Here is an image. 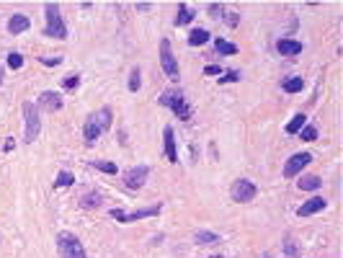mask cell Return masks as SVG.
<instances>
[{
    "mask_svg": "<svg viewBox=\"0 0 343 258\" xmlns=\"http://www.w3.org/2000/svg\"><path fill=\"white\" fill-rule=\"evenodd\" d=\"M276 49L284 57H297V54L302 52V41H297V39H279L276 41Z\"/></svg>",
    "mask_w": 343,
    "mask_h": 258,
    "instance_id": "obj_12",
    "label": "cell"
},
{
    "mask_svg": "<svg viewBox=\"0 0 343 258\" xmlns=\"http://www.w3.org/2000/svg\"><path fill=\"white\" fill-rule=\"evenodd\" d=\"M160 106H168V109L181 119V121H188L191 119V106H188V101L183 98V93L178 88H173V90H166V93L160 96V101H158Z\"/></svg>",
    "mask_w": 343,
    "mask_h": 258,
    "instance_id": "obj_1",
    "label": "cell"
},
{
    "mask_svg": "<svg viewBox=\"0 0 343 258\" xmlns=\"http://www.w3.org/2000/svg\"><path fill=\"white\" fill-rule=\"evenodd\" d=\"M91 165H93L96 171L109 173V176H116V171H119V165H116V163H109V160H93Z\"/></svg>",
    "mask_w": 343,
    "mask_h": 258,
    "instance_id": "obj_23",
    "label": "cell"
},
{
    "mask_svg": "<svg viewBox=\"0 0 343 258\" xmlns=\"http://www.w3.org/2000/svg\"><path fill=\"white\" fill-rule=\"evenodd\" d=\"M237 18H240V16H235V13H230V16H227V23H230V26H237Z\"/></svg>",
    "mask_w": 343,
    "mask_h": 258,
    "instance_id": "obj_36",
    "label": "cell"
},
{
    "mask_svg": "<svg viewBox=\"0 0 343 258\" xmlns=\"http://www.w3.org/2000/svg\"><path fill=\"white\" fill-rule=\"evenodd\" d=\"M140 85H142V80H140V67H132V72H129V90L134 93V90H140Z\"/></svg>",
    "mask_w": 343,
    "mask_h": 258,
    "instance_id": "obj_26",
    "label": "cell"
},
{
    "mask_svg": "<svg viewBox=\"0 0 343 258\" xmlns=\"http://www.w3.org/2000/svg\"><path fill=\"white\" fill-rule=\"evenodd\" d=\"M147 176H150V168H147V165H134V168H129V171H127L124 184H127V189H129V191H137V189H142V186H145Z\"/></svg>",
    "mask_w": 343,
    "mask_h": 258,
    "instance_id": "obj_8",
    "label": "cell"
},
{
    "mask_svg": "<svg viewBox=\"0 0 343 258\" xmlns=\"http://www.w3.org/2000/svg\"><path fill=\"white\" fill-rule=\"evenodd\" d=\"M302 127H307V116H305V114H297L289 124H287V132H289V134H300Z\"/></svg>",
    "mask_w": 343,
    "mask_h": 258,
    "instance_id": "obj_22",
    "label": "cell"
},
{
    "mask_svg": "<svg viewBox=\"0 0 343 258\" xmlns=\"http://www.w3.org/2000/svg\"><path fill=\"white\" fill-rule=\"evenodd\" d=\"M328 207V202L323 199V196H312L310 202H305L300 209H297V215L300 217H310V215H318V212H323Z\"/></svg>",
    "mask_w": 343,
    "mask_h": 258,
    "instance_id": "obj_10",
    "label": "cell"
},
{
    "mask_svg": "<svg viewBox=\"0 0 343 258\" xmlns=\"http://www.w3.org/2000/svg\"><path fill=\"white\" fill-rule=\"evenodd\" d=\"M209 258H222V256H219V253H214V256H209Z\"/></svg>",
    "mask_w": 343,
    "mask_h": 258,
    "instance_id": "obj_38",
    "label": "cell"
},
{
    "mask_svg": "<svg viewBox=\"0 0 343 258\" xmlns=\"http://www.w3.org/2000/svg\"><path fill=\"white\" fill-rule=\"evenodd\" d=\"M163 137H166V158H168L171 163H178V150H175V137H173V129H171V127H166Z\"/></svg>",
    "mask_w": 343,
    "mask_h": 258,
    "instance_id": "obj_15",
    "label": "cell"
},
{
    "mask_svg": "<svg viewBox=\"0 0 343 258\" xmlns=\"http://www.w3.org/2000/svg\"><path fill=\"white\" fill-rule=\"evenodd\" d=\"M297 253V248H294V243H287V258H292Z\"/></svg>",
    "mask_w": 343,
    "mask_h": 258,
    "instance_id": "obj_35",
    "label": "cell"
},
{
    "mask_svg": "<svg viewBox=\"0 0 343 258\" xmlns=\"http://www.w3.org/2000/svg\"><path fill=\"white\" fill-rule=\"evenodd\" d=\"M13 145H16V142H13V140H5V147H3V150H5V153H8V150H13Z\"/></svg>",
    "mask_w": 343,
    "mask_h": 258,
    "instance_id": "obj_37",
    "label": "cell"
},
{
    "mask_svg": "<svg viewBox=\"0 0 343 258\" xmlns=\"http://www.w3.org/2000/svg\"><path fill=\"white\" fill-rule=\"evenodd\" d=\"M0 83H3V70H0Z\"/></svg>",
    "mask_w": 343,
    "mask_h": 258,
    "instance_id": "obj_39",
    "label": "cell"
},
{
    "mask_svg": "<svg viewBox=\"0 0 343 258\" xmlns=\"http://www.w3.org/2000/svg\"><path fill=\"white\" fill-rule=\"evenodd\" d=\"M209 41V31L206 28H193V31L188 34V44L191 47H201V44Z\"/></svg>",
    "mask_w": 343,
    "mask_h": 258,
    "instance_id": "obj_18",
    "label": "cell"
},
{
    "mask_svg": "<svg viewBox=\"0 0 343 258\" xmlns=\"http://www.w3.org/2000/svg\"><path fill=\"white\" fill-rule=\"evenodd\" d=\"M214 49H217L219 54H225V57L237 54V47H235V44H230L227 39H214Z\"/></svg>",
    "mask_w": 343,
    "mask_h": 258,
    "instance_id": "obj_20",
    "label": "cell"
},
{
    "mask_svg": "<svg viewBox=\"0 0 343 258\" xmlns=\"http://www.w3.org/2000/svg\"><path fill=\"white\" fill-rule=\"evenodd\" d=\"M281 88H284L287 93H300V90L305 88V80L302 78H289V80L281 83Z\"/></svg>",
    "mask_w": 343,
    "mask_h": 258,
    "instance_id": "obj_24",
    "label": "cell"
},
{
    "mask_svg": "<svg viewBox=\"0 0 343 258\" xmlns=\"http://www.w3.org/2000/svg\"><path fill=\"white\" fill-rule=\"evenodd\" d=\"M297 186H300L302 191H315V189H320V186H323V181H320L318 176H302Z\"/></svg>",
    "mask_w": 343,
    "mask_h": 258,
    "instance_id": "obj_19",
    "label": "cell"
},
{
    "mask_svg": "<svg viewBox=\"0 0 343 258\" xmlns=\"http://www.w3.org/2000/svg\"><path fill=\"white\" fill-rule=\"evenodd\" d=\"M217 240H219L217 233H209V230H199L196 233V243H199V246H204V243H217Z\"/></svg>",
    "mask_w": 343,
    "mask_h": 258,
    "instance_id": "obj_25",
    "label": "cell"
},
{
    "mask_svg": "<svg viewBox=\"0 0 343 258\" xmlns=\"http://www.w3.org/2000/svg\"><path fill=\"white\" fill-rule=\"evenodd\" d=\"M91 119L98 124V129L101 132H106V129H111V121H114V116H111V109H98L96 114H91Z\"/></svg>",
    "mask_w": 343,
    "mask_h": 258,
    "instance_id": "obj_16",
    "label": "cell"
},
{
    "mask_svg": "<svg viewBox=\"0 0 343 258\" xmlns=\"http://www.w3.org/2000/svg\"><path fill=\"white\" fill-rule=\"evenodd\" d=\"M163 204H153V207H145L137 212H122V209H111V217L116 222H134V220H145V217H158L160 215Z\"/></svg>",
    "mask_w": 343,
    "mask_h": 258,
    "instance_id": "obj_5",
    "label": "cell"
},
{
    "mask_svg": "<svg viewBox=\"0 0 343 258\" xmlns=\"http://www.w3.org/2000/svg\"><path fill=\"white\" fill-rule=\"evenodd\" d=\"M232 199L235 202H240V204H245V202H250V199H256V194H258V189H256V184L253 181H248V178H240V181H235L232 184Z\"/></svg>",
    "mask_w": 343,
    "mask_h": 258,
    "instance_id": "obj_7",
    "label": "cell"
},
{
    "mask_svg": "<svg viewBox=\"0 0 343 258\" xmlns=\"http://www.w3.org/2000/svg\"><path fill=\"white\" fill-rule=\"evenodd\" d=\"M44 13H47V26H44V34L54 36V39H67V26L59 16V5L57 3H47L44 5Z\"/></svg>",
    "mask_w": 343,
    "mask_h": 258,
    "instance_id": "obj_2",
    "label": "cell"
},
{
    "mask_svg": "<svg viewBox=\"0 0 343 258\" xmlns=\"http://www.w3.org/2000/svg\"><path fill=\"white\" fill-rule=\"evenodd\" d=\"M83 137H85V145H96V140L101 137V129H98V124L88 116L85 119V127H83Z\"/></svg>",
    "mask_w": 343,
    "mask_h": 258,
    "instance_id": "obj_14",
    "label": "cell"
},
{
    "mask_svg": "<svg viewBox=\"0 0 343 258\" xmlns=\"http://www.w3.org/2000/svg\"><path fill=\"white\" fill-rule=\"evenodd\" d=\"M8 67H10V70H21V67H23V57H21L18 52H10V54H8Z\"/></svg>",
    "mask_w": 343,
    "mask_h": 258,
    "instance_id": "obj_28",
    "label": "cell"
},
{
    "mask_svg": "<svg viewBox=\"0 0 343 258\" xmlns=\"http://www.w3.org/2000/svg\"><path fill=\"white\" fill-rule=\"evenodd\" d=\"M206 10H209V16H212L214 21H219L222 13H225V5H222V3H209V8H206Z\"/></svg>",
    "mask_w": 343,
    "mask_h": 258,
    "instance_id": "obj_30",
    "label": "cell"
},
{
    "mask_svg": "<svg viewBox=\"0 0 343 258\" xmlns=\"http://www.w3.org/2000/svg\"><path fill=\"white\" fill-rule=\"evenodd\" d=\"M235 80H240V72H237V70H230V72L225 75V78H219V83H222V85H225V83H235Z\"/></svg>",
    "mask_w": 343,
    "mask_h": 258,
    "instance_id": "obj_32",
    "label": "cell"
},
{
    "mask_svg": "<svg viewBox=\"0 0 343 258\" xmlns=\"http://www.w3.org/2000/svg\"><path fill=\"white\" fill-rule=\"evenodd\" d=\"M300 134H302L305 142H315V140H318V129H315V127H302Z\"/></svg>",
    "mask_w": 343,
    "mask_h": 258,
    "instance_id": "obj_29",
    "label": "cell"
},
{
    "mask_svg": "<svg viewBox=\"0 0 343 258\" xmlns=\"http://www.w3.org/2000/svg\"><path fill=\"white\" fill-rule=\"evenodd\" d=\"M78 83H80V78H78V75H67V78L62 80V88L72 90V88H78Z\"/></svg>",
    "mask_w": 343,
    "mask_h": 258,
    "instance_id": "obj_31",
    "label": "cell"
},
{
    "mask_svg": "<svg viewBox=\"0 0 343 258\" xmlns=\"http://www.w3.org/2000/svg\"><path fill=\"white\" fill-rule=\"evenodd\" d=\"M59 62H62V57H41V65H47V67H57Z\"/></svg>",
    "mask_w": 343,
    "mask_h": 258,
    "instance_id": "obj_33",
    "label": "cell"
},
{
    "mask_svg": "<svg viewBox=\"0 0 343 258\" xmlns=\"http://www.w3.org/2000/svg\"><path fill=\"white\" fill-rule=\"evenodd\" d=\"M98 202H101V194H98V191H91V194L83 196V207H88V209L98 207Z\"/></svg>",
    "mask_w": 343,
    "mask_h": 258,
    "instance_id": "obj_27",
    "label": "cell"
},
{
    "mask_svg": "<svg viewBox=\"0 0 343 258\" xmlns=\"http://www.w3.org/2000/svg\"><path fill=\"white\" fill-rule=\"evenodd\" d=\"M57 251L62 258H85L83 243L72 235V233H59L57 235Z\"/></svg>",
    "mask_w": 343,
    "mask_h": 258,
    "instance_id": "obj_3",
    "label": "cell"
},
{
    "mask_svg": "<svg viewBox=\"0 0 343 258\" xmlns=\"http://www.w3.org/2000/svg\"><path fill=\"white\" fill-rule=\"evenodd\" d=\"M160 65H163V70H166V75L171 80H178V62H175V57L171 52V41L168 39L160 41Z\"/></svg>",
    "mask_w": 343,
    "mask_h": 258,
    "instance_id": "obj_6",
    "label": "cell"
},
{
    "mask_svg": "<svg viewBox=\"0 0 343 258\" xmlns=\"http://www.w3.org/2000/svg\"><path fill=\"white\" fill-rule=\"evenodd\" d=\"M193 21V10L186 5V3H181V5H178V13H175V26H186V23H191Z\"/></svg>",
    "mask_w": 343,
    "mask_h": 258,
    "instance_id": "obj_17",
    "label": "cell"
},
{
    "mask_svg": "<svg viewBox=\"0 0 343 258\" xmlns=\"http://www.w3.org/2000/svg\"><path fill=\"white\" fill-rule=\"evenodd\" d=\"M310 163H312V155H310V153H297V155H292V158L287 160V165H284V178H294L302 168H307Z\"/></svg>",
    "mask_w": 343,
    "mask_h": 258,
    "instance_id": "obj_9",
    "label": "cell"
},
{
    "mask_svg": "<svg viewBox=\"0 0 343 258\" xmlns=\"http://www.w3.org/2000/svg\"><path fill=\"white\" fill-rule=\"evenodd\" d=\"M75 184V176H72L70 171H59V176L54 178V189H67Z\"/></svg>",
    "mask_w": 343,
    "mask_h": 258,
    "instance_id": "obj_21",
    "label": "cell"
},
{
    "mask_svg": "<svg viewBox=\"0 0 343 258\" xmlns=\"http://www.w3.org/2000/svg\"><path fill=\"white\" fill-rule=\"evenodd\" d=\"M23 119H26V142H34L39 137V129H41V121H39V111L31 101L23 103Z\"/></svg>",
    "mask_w": 343,
    "mask_h": 258,
    "instance_id": "obj_4",
    "label": "cell"
},
{
    "mask_svg": "<svg viewBox=\"0 0 343 258\" xmlns=\"http://www.w3.org/2000/svg\"><path fill=\"white\" fill-rule=\"evenodd\" d=\"M36 106H41V109H47V111H59L62 109V98H59V93H54V90H44L39 96Z\"/></svg>",
    "mask_w": 343,
    "mask_h": 258,
    "instance_id": "obj_11",
    "label": "cell"
},
{
    "mask_svg": "<svg viewBox=\"0 0 343 258\" xmlns=\"http://www.w3.org/2000/svg\"><path fill=\"white\" fill-rule=\"evenodd\" d=\"M28 26H31V21H28V16H23V13H16V16L8 18V31L10 34H23V31H28Z\"/></svg>",
    "mask_w": 343,
    "mask_h": 258,
    "instance_id": "obj_13",
    "label": "cell"
},
{
    "mask_svg": "<svg viewBox=\"0 0 343 258\" xmlns=\"http://www.w3.org/2000/svg\"><path fill=\"white\" fill-rule=\"evenodd\" d=\"M204 72H206V75H219V72H222V67H219V65H206V67H204Z\"/></svg>",
    "mask_w": 343,
    "mask_h": 258,
    "instance_id": "obj_34",
    "label": "cell"
}]
</instances>
